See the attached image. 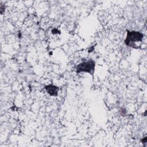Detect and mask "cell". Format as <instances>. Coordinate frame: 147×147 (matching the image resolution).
Segmentation results:
<instances>
[{"label": "cell", "instance_id": "1", "mask_svg": "<svg viewBox=\"0 0 147 147\" xmlns=\"http://www.w3.org/2000/svg\"><path fill=\"white\" fill-rule=\"evenodd\" d=\"M143 38V34L139 32L128 31L126 38L125 39V43L127 45L131 47H134L136 42L141 41Z\"/></svg>", "mask_w": 147, "mask_h": 147}, {"label": "cell", "instance_id": "2", "mask_svg": "<svg viewBox=\"0 0 147 147\" xmlns=\"http://www.w3.org/2000/svg\"><path fill=\"white\" fill-rule=\"evenodd\" d=\"M95 63L92 60L82 62L77 65L76 72L78 73L81 72H86L90 73V74H93L95 69Z\"/></svg>", "mask_w": 147, "mask_h": 147}, {"label": "cell", "instance_id": "3", "mask_svg": "<svg viewBox=\"0 0 147 147\" xmlns=\"http://www.w3.org/2000/svg\"><path fill=\"white\" fill-rule=\"evenodd\" d=\"M59 89V88L57 86L53 85H48L45 86V90L51 96H57Z\"/></svg>", "mask_w": 147, "mask_h": 147}]
</instances>
